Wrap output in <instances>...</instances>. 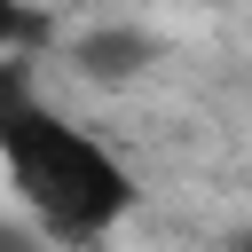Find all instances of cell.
<instances>
[{"label": "cell", "mask_w": 252, "mask_h": 252, "mask_svg": "<svg viewBox=\"0 0 252 252\" xmlns=\"http://www.w3.org/2000/svg\"><path fill=\"white\" fill-rule=\"evenodd\" d=\"M0 173L47 244H102L134 213V165L102 134L63 118L24 55H0Z\"/></svg>", "instance_id": "1"}, {"label": "cell", "mask_w": 252, "mask_h": 252, "mask_svg": "<svg viewBox=\"0 0 252 252\" xmlns=\"http://www.w3.org/2000/svg\"><path fill=\"white\" fill-rule=\"evenodd\" d=\"M158 55H165V47H158V32H142V24H87V32L63 39V63H71L79 79H94V87H134Z\"/></svg>", "instance_id": "2"}, {"label": "cell", "mask_w": 252, "mask_h": 252, "mask_svg": "<svg viewBox=\"0 0 252 252\" xmlns=\"http://www.w3.org/2000/svg\"><path fill=\"white\" fill-rule=\"evenodd\" d=\"M63 39V24L39 8V0H0V55H39V47H55Z\"/></svg>", "instance_id": "3"}]
</instances>
